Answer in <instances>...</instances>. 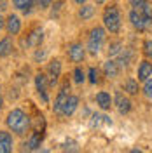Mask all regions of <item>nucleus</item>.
Instances as JSON below:
<instances>
[{"instance_id":"obj_2","label":"nucleus","mask_w":152,"mask_h":153,"mask_svg":"<svg viewBox=\"0 0 152 153\" xmlns=\"http://www.w3.org/2000/svg\"><path fill=\"white\" fill-rule=\"evenodd\" d=\"M103 25L110 33H117L121 30V12L115 5L107 7L103 12Z\"/></svg>"},{"instance_id":"obj_31","label":"nucleus","mask_w":152,"mask_h":153,"mask_svg":"<svg viewBox=\"0 0 152 153\" xmlns=\"http://www.w3.org/2000/svg\"><path fill=\"white\" fill-rule=\"evenodd\" d=\"M61 148H63V150H74V152H75L77 150V143L75 141H65Z\"/></svg>"},{"instance_id":"obj_5","label":"nucleus","mask_w":152,"mask_h":153,"mask_svg":"<svg viewBox=\"0 0 152 153\" xmlns=\"http://www.w3.org/2000/svg\"><path fill=\"white\" fill-rule=\"evenodd\" d=\"M68 96H70V85H68V84H63L61 91L58 92L56 99H54V106H53V111H54V113L61 115V111H63V106H65V103H67Z\"/></svg>"},{"instance_id":"obj_34","label":"nucleus","mask_w":152,"mask_h":153,"mask_svg":"<svg viewBox=\"0 0 152 153\" xmlns=\"http://www.w3.org/2000/svg\"><path fill=\"white\" fill-rule=\"evenodd\" d=\"M33 57H35V61H42V59L46 57V51H44V49H38Z\"/></svg>"},{"instance_id":"obj_22","label":"nucleus","mask_w":152,"mask_h":153,"mask_svg":"<svg viewBox=\"0 0 152 153\" xmlns=\"http://www.w3.org/2000/svg\"><path fill=\"white\" fill-rule=\"evenodd\" d=\"M124 49L123 42H119V40H115V42H112L110 45H108V56H117V54H121V51Z\"/></svg>"},{"instance_id":"obj_17","label":"nucleus","mask_w":152,"mask_h":153,"mask_svg":"<svg viewBox=\"0 0 152 153\" xmlns=\"http://www.w3.org/2000/svg\"><path fill=\"white\" fill-rule=\"evenodd\" d=\"M96 105L100 106L102 110H110V106H112V97L108 92H98L96 94Z\"/></svg>"},{"instance_id":"obj_23","label":"nucleus","mask_w":152,"mask_h":153,"mask_svg":"<svg viewBox=\"0 0 152 153\" xmlns=\"http://www.w3.org/2000/svg\"><path fill=\"white\" fill-rule=\"evenodd\" d=\"M129 59H131V52H129L128 49H123V51H121V56H119V59H117V65H119L121 68L128 66Z\"/></svg>"},{"instance_id":"obj_24","label":"nucleus","mask_w":152,"mask_h":153,"mask_svg":"<svg viewBox=\"0 0 152 153\" xmlns=\"http://www.w3.org/2000/svg\"><path fill=\"white\" fill-rule=\"evenodd\" d=\"M100 124H112V120L105 115H93V125L98 127Z\"/></svg>"},{"instance_id":"obj_18","label":"nucleus","mask_w":152,"mask_h":153,"mask_svg":"<svg viewBox=\"0 0 152 153\" xmlns=\"http://www.w3.org/2000/svg\"><path fill=\"white\" fill-rule=\"evenodd\" d=\"M12 4H14V7L19 9L23 14H30L32 9H33V5H35V0H12Z\"/></svg>"},{"instance_id":"obj_3","label":"nucleus","mask_w":152,"mask_h":153,"mask_svg":"<svg viewBox=\"0 0 152 153\" xmlns=\"http://www.w3.org/2000/svg\"><path fill=\"white\" fill-rule=\"evenodd\" d=\"M103 40H105V30L96 26V28L91 30L89 33V38H87V51L91 56H96L100 52V49L103 45Z\"/></svg>"},{"instance_id":"obj_20","label":"nucleus","mask_w":152,"mask_h":153,"mask_svg":"<svg viewBox=\"0 0 152 153\" xmlns=\"http://www.w3.org/2000/svg\"><path fill=\"white\" fill-rule=\"evenodd\" d=\"M93 16H95V5H87V4H84V5L79 9V18L82 19V21L91 19Z\"/></svg>"},{"instance_id":"obj_33","label":"nucleus","mask_w":152,"mask_h":153,"mask_svg":"<svg viewBox=\"0 0 152 153\" xmlns=\"http://www.w3.org/2000/svg\"><path fill=\"white\" fill-rule=\"evenodd\" d=\"M145 2H147V0H129V5H131L133 9H140Z\"/></svg>"},{"instance_id":"obj_13","label":"nucleus","mask_w":152,"mask_h":153,"mask_svg":"<svg viewBox=\"0 0 152 153\" xmlns=\"http://www.w3.org/2000/svg\"><path fill=\"white\" fill-rule=\"evenodd\" d=\"M77 106H79V97H77V96H68L67 103H65V106H63L61 115H63V117H70V115H74V111L77 110Z\"/></svg>"},{"instance_id":"obj_30","label":"nucleus","mask_w":152,"mask_h":153,"mask_svg":"<svg viewBox=\"0 0 152 153\" xmlns=\"http://www.w3.org/2000/svg\"><path fill=\"white\" fill-rule=\"evenodd\" d=\"M143 54L147 57H152V40H147L143 44Z\"/></svg>"},{"instance_id":"obj_32","label":"nucleus","mask_w":152,"mask_h":153,"mask_svg":"<svg viewBox=\"0 0 152 153\" xmlns=\"http://www.w3.org/2000/svg\"><path fill=\"white\" fill-rule=\"evenodd\" d=\"M51 2L53 0H35V4H37L40 9H47L49 5H51Z\"/></svg>"},{"instance_id":"obj_29","label":"nucleus","mask_w":152,"mask_h":153,"mask_svg":"<svg viewBox=\"0 0 152 153\" xmlns=\"http://www.w3.org/2000/svg\"><path fill=\"white\" fill-rule=\"evenodd\" d=\"M98 70L96 68H89V82L91 84H98Z\"/></svg>"},{"instance_id":"obj_19","label":"nucleus","mask_w":152,"mask_h":153,"mask_svg":"<svg viewBox=\"0 0 152 153\" xmlns=\"http://www.w3.org/2000/svg\"><path fill=\"white\" fill-rule=\"evenodd\" d=\"M12 52V40L11 37H5L0 40V57H7Z\"/></svg>"},{"instance_id":"obj_25","label":"nucleus","mask_w":152,"mask_h":153,"mask_svg":"<svg viewBox=\"0 0 152 153\" xmlns=\"http://www.w3.org/2000/svg\"><path fill=\"white\" fill-rule=\"evenodd\" d=\"M140 10L143 12V16L152 23V5H150V2H145L142 7H140Z\"/></svg>"},{"instance_id":"obj_9","label":"nucleus","mask_w":152,"mask_h":153,"mask_svg":"<svg viewBox=\"0 0 152 153\" xmlns=\"http://www.w3.org/2000/svg\"><path fill=\"white\" fill-rule=\"evenodd\" d=\"M47 73L49 76H51V85H56L58 78H59V75H61V63H59V59H53L51 63H49L47 66Z\"/></svg>"},{"instance_id":"obj_26","label":"nucleus","mask_w":152,"mask_h":153,"mask_svg":"<svg viewBox=\"0 0 152 153\" xmlns=\"http://www.w3.org/2000/svg\"><path fill=\"white\" fill-rule=\"evenodd\" d=\"M84 80H86V76H84V71H82V68L77 66L75 70H74V82H75V84H82Z\"/></svg>"},{"instance_id":"obj_8","label":"nucleus","mask_w":152,"mask_h":153,"mask_svg":"<svg viewBox=\"0 0 152 153\" xmlns=\"http://www.w3.org/2000/svg\"><path fill=\"white\" fill-rule=\"evenodd\" d=\"M115 106H117V110H119L121 115H126V113L131 111V101H129V97H126L121 91L115 92Z\"/></svg>"},{"instance_id":"obj_7","label":"nucleus","mask_w":152,"mask_h":153,"mask_svg":"<svg viewBox=\"0 0 152 153\" xmlns=\"http://www.w3.org/2000/svg\"><path fill=\"white\" fill-rule=\"evenodd\" d=\"M42 42H44V30L35 28L28 37H26V40H23V45H28V47H40Z\"/></svg>"},{"instance_id":"obj_28","label":"nucleus","mask_w":152,"mask_h":153,"mask_svg":"<svg viewBox=\"0 0 152 153\" xmlns=\"http://www.w3.org/2000/svg\"><path fill=\"white\" fill-rule=\"evenodd\" d=\"M143 94L147 96L149 99H152V80H150V78H147V80H145V85H143Z\"/></svg>"},{"instance_id":"obj_16","label":"nucleus","mask_w":152,"mask_h":153,"mask_svg":"<svg viewBox=\"0 0 152 153\" xmlns=\"http://www.w3.org/2000/svg\"><path fill=\"white\" fill-rule=\"evenodd\" d=\"M150 75H152V63L145 59V61L140 63V66H138V80L140 82H145Z\"/></svg>"},{"instance_id":"obj_10","label":"nucleus","mask_w":152,"mask_h":153,"mask_svg":"<svg viewBox=\"0 0 152 153\" xmlns=\"http://www.w3.org/2000/svg\"><path fill=\"white\" fill-rule=\"evenodd\" d=\"M5 28H7L9 35H18L19 31H21V19H19V16L11 14L9 18H7V21H5Z\"/></svg>"},{"instance_id":"obj_27","label":"nucleus","mask_w":152,"mask_h":153,"mask_svg":"<svg viewBox=\"0 0 152 153\" xmlns=\"http://www.w3.org/2000/svg\"><path fill=\"white\" fill-rule=\"evenodd\" d=\"M63 5H65V0H56V4L53 7V12H51V18H58L61 9H63Z\"/></svg>"},{"instance_id":"obj_38","label":"nucleus","mask_w":152,"mask_h":153,"mask_svg":"<svg viewBox=\"0 0 152 153\" xmlns=\"http://www.w3.org/2000/svg\"><path fill=\"white\" fill-rule=\"evenodd\" d=\"M105 0H96V4H103Z\"/></svg>"},{"instance_id":"obj_1","label":"nucleus","mask_w":152,"mask_h":153,"mask_svg":"<svg viewBox=\"0 0 152 153\" xmlns=\"http://www.w3.org/2000/svg\"><path fill=\"white\" fill-rule=\"evenodd\" d=\"M5 125H7L14 134H19V136H21V134H25L30 129V117L25 113L23 110L14 108V110H11L9 115H7Z\"/></svg>"},{"instance_id":"obj_15","label":"nucleus","mask_w":152,"mask_h":153,"mask_svg":"<svg viewBox=\"0 0 152 153\" xmlns=\"http://www.w3.org/2000/svg\"><path fill=\"white\" fill-rule=\"evenodd\" d=\"M42 139H44V132L42 131H35V132L30 136V139L25 143V146L28 148V150H37L38 146L42 144Z\"/></svg>"},{"instance_id":"obj_6","label":"nucleus","mask_w":152,"mask_h":153,"mask_svg":"<svg viewBox=\"0 0 152 153\" xmlns=\"http://www.w3.org/2000/svg\"><path fill=\"white\" fill-rule=\"evenodd\" d=\"M35 89H37L38 96L44 103H49V97H47V76L44 73H37L35 75Z\"/></svg>"},{"instance_id":"obj_36","label":"nucleus","mask_w":152,"mask_h":153,"mask_svg":"<svg viewBox=\"0 0 152 153\" xmlns=\"http://www.w3.org/2000/svg\"><path fill=\"white\" fill-rule=\"evenodd\" d=\"M4 26H5V19L2 18V14H0V30L4 28Z\"/></svg>"},{"instance_id":"obj_14","label":"nucleus","mask_w":152,"mask_h":153,"mask_svg":"<svg viewBox=\"0 0 152 153\" xmlns=\"http://www.w3.org/2000/svg\"><path fill=\"white\" fill-rule=\"evenodd\" d=\"M103 71H105V76H108V78H115V76L119 75V71H121V66L117 65V61L108 59V61L103 65Z\"/></svg>"},{"instance_id":"obj_37","label":"nucleus","mask_w":152,"mask_h":153,"mask_svg":"<svg viewBox=\"0 0 152 153\" xmlns=\"http://www.w3.org/2000/svg\"><path fill=\"white\" fill-rule=\"evenodd\" d=\"M74 2H75L77 5H84V4L87 2V0H74Z\"/></svg>"},{"instance_id":"obj_11","label":"nucleus","mask_w":152,"mask_h":153,"mask_svg":"<svg viewBox=\"0 0 152 153\" xmlns=\"http://www.w3.org/2000/svg\"><path fill=\"white\" fill-rule=\"evenodd\" d=\"M86 56V51L84 47L81 45V44H72L70 47H68V57L74 61V63H81Z\"/></svg>"},{"instance_id":"obj_4","label":"nucleus","mask_w":152,"mask_h":153,"mask_svg":"<svg viewBox=\"0 0 152 153\" xmlns=\"http://www.w3.org/2000/svg\"><path fill=\"white\" fill-rule=\"evenodd\" d=\"M129 21H131L133 28H136L138 31H143V30H147L152 25L150 21L143 16V12L140 9H131V12H129Z\"/></svg>"},{"instance_id":"obj_21","label":"nucleus","mask_w":152,"mask_h":153,"mask_svg":"<svg viewBox=\"0 0 152 153\" xmlns=\"http://www.w3.org/2000/svg\"><path fill=\"white\" fill-rule=\"evenodd\" d=\"M124 91L128 92V94H138V82L136 80H133V78H128L126 80V84H124Z\"/></svg>"},{"instance_id":"obj_39","label":"nucleus","mask_w":152,"mask_h":153,"mask_svg":"<svg viewBox=\"0 0 152 153\" xmlns=\"http://www.w3.org/2000/svg\"><path fill=\"white\" fill-rule=\"evenodd\" d=\"M2 103H4V101H2V97H0V110H2Z\"/></svg>"},{"instance_id":"obj_35","label":"nucleus","mask_w":152,"mask_h":153,"mask_svg":"<svg viewBox=\"0 0 152 153\" xmlns=\"http://www.w3.org/2000/svg\"><path fill=\"white\" fill-rule=\"evenodd\" d=\"M4 9H7V2L5 0H0V10H4Z\"/></svg>"},{"instance_id":"obj_12","label":"nucleus","mask_w":152,"mask_h":153,"mask_svg":"<svg viewBox=\"0 0 152 153\" xmlns=\"http://www.w3.org/2000/svg\"><path fill=\"white\" fill-rule=\"evenodd\" d=\"M12 146H14V143H12V136H11V132H7V131H0V153L12 152Z\"/></svg>"}]
</instances>
